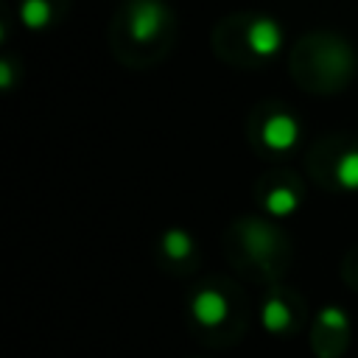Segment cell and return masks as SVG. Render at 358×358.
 <instances>
[{
	"mask_svg": "<svg viewBox=\"0 0 358 358\" xmlns=\"http://www.w3.org/2000/svg\"><path fill=\"white\" fill-rule=\"evenodd\" d=\"M266 210L274 215V218H285V215H291L294 210H296V204H299V199H296V193L291 190V187H274L268 196H266Z\"/></svg>",
	"mask_w": 358,
	"mask_h": 358,
	"instance_id": "cell-7",
	"label": "cell"
},
{
	"mask_svg": "<svg viewBox=\"0 0 358 358\" xmlns=\"http://www.w3.org/2000/svg\"><path fill=\"white\" fill-rule=\"evenodd\" d=\"M260 137H263V143H266L271 151H288V148H294L296 140H299V123H296V117L288 115V112H274V115L266 117Z\"/></svg>",
	"mask_w": 358,
	"mask_h": 358,
	"instance_id": "cell-2",
	"label": "cell"
},
{
	"mask_svg": "<svg viewBox=\"0 0 358 358\" xmlns=\"http://www.w3.org/2000/svg\"><path fill=\"white\" fill-rule=\"evenodd\" d=\"M50 17H53V11H50L48 0H22V6H20V20L31 31L45 28L50 22Z\"/></svg>",
	"mask_w": 358,
	"mask_h": 358,
	"instance_id": "cell-6",
	"label": "cell"
},
{
	"mask_svg": "<svg viewBox=\"0 0 358 358\" xmlns=\"http://www.w3.org/2000/svg\"><path fill=\"white\" fill-rule=\"evenodd\" d=\"M165 20H168V11L159 0H134L129 11V34L134 42L145 45L157 39V34L165 28Z\"/></svg>",
	"mask_w": 358,
	"mask_h": 358,
	"instance_id": "cell-1",
	"label": "cell"
},
{
	"mask_svg": "<svg viewBox=\"0 0 358 358\" xmlns=\"http://www.w3.org/2000/svg\"><path fill=\"white\" fill-rule=\"evenodd\" d=\"M246 45L257 56H274L282 48V28L271 17H255L246 28Z\"/></svg>",
	"mask_w": 358,
	"mask_h": 358,
	"instance_id": "cell-3",
	"label": "cell"
},
{
	"mask_svg": "<svg viewBox=\"0 0 358 358\" xmlns=\"http://www.w3.org/2000/svg\"><path fill=\"white\" fill-rule=\"evenodd\" d=\"M243 241L249 243V249L255 252V255H260V252H271V243H274V238H271V232L263 227V224H257V221H252L249 227H246V235H243Z\"/></svg>",
	"mask_w": 358,
	"mask_h": 358,
	"instance_id": "cell-10",
	"label": "cell"
},
{
	"mask_svg": "<svg viewBox=\"0 0 358 358\" xmlns=\"http://www.w3.org/2000/svg\"><path fill=\"white\" fill-rule=\"evenodd\" d=\"M190 313H193V319H196L199 324L215 327V324H221V322L227 319L229 308H227V299H224L221 291H215V288H201V291L193 296V302H190Z\"/></svg>",
	"mask_w": 358,
	"mask_h": 358,
	"instance_id": "cell-4",
	"label": "cell"
},
{
	"mask_svg": "<svg viewBox=\"0 0 358 358\" xmlns=\"http://www.w3.org/2000/svg\"><path fill=\"white\" fill-rule=\"evenodd\" d=\"M319 324L324 327V330H347V324H350V319H347V313L341 310V308H336V305H327V308H322L319 310Z\"/></svg>",
	"mask_w": 358,
	"mask_h": 358,
	"instance_id": "cell-11",
	"label": "cell"
},
{
	"mask_svg": "<svg viewBox=\"0 0 358 358\" xmlns=\"http://www.w3.org/2000/svg\"><path fill=\"white\" fill-rule=\"evenodd\" d=\"M260 322H263V327H266L268 333H282V330H288V324H291V310H288V305H285L282 299L271 296V299H266L263 308H260Z\"/></svg>",
	"mask_w": 358,
	"mask_h": 358,
	"instance_id": "cell-5",
	"label": "cell"
},
{
	"mask_svg": "<svg viewBox=\"0 0 358 358\" xmlns=\"http://www.w3.org/2000/svg\"><path fill=\"white\" fill-rule=\"evenodd\" d=\"M11 84H14V76H11V64L3 59V62H0V87H3V90H8Z\"/></svg>",
	"mask_w": 358,
	"mask_h": 358,
	"instance_id": "cell-12",
	"label": "cell"
},
{
	"mask_svg": "<svg viewBox=\"0 0 358 358\" xmlns=\"http://www.w3.org/2000/svg\"><path fill=\"white\" fill-rule=\"evenodd\" d=\"M162 252L173 260H185L193 252V238L185 229H168L162 235Z\"/></svg>",
	"mask_w": 358,
	"mask_h": 358,
	"instance_id": "cell-9",
	"label": "cell"
},
{
	"mask_svg": "<svg viewBox=\"0 0 358 358\" xmlns=\"http://www.w3.org/2000/svg\"><path fill=\"white\" fill-rule=\"evenodd\" d=\"M336 182L344 190H358V151H344L336 162Z\"/></svg>",
	"mask_w": 358,
	"mask_h": 358,
	"instance_id": "cell-8",
	"label": "cell"
}]
</instances>
